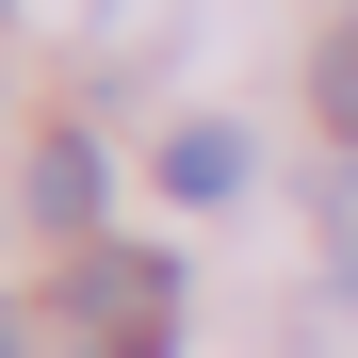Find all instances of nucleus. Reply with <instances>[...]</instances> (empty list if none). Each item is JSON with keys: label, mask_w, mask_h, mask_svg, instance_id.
<instances>
[{"label": "nucleus", "mask_w": 358, "mask_h": 358, "mask_svg": "<svg viewBox=\"0 0 358 358\" xmlns=\"http://www.w3.org/2000/svg\"><path fill=\"white\" fill-rule=\"evenodd\" d=\"M342 293H358V245H342Z\"/></svg>", "instance_id": "obj_6"}, {"label": "nucleus", "mask_w": 358, "mask_h": 358, "mask_svg": "<svg viewBox=\"0 0 358 358\" xmlns=\"http://www.w3.org/2000/svg\"><path fill=\"white\" fill-rule=\"evenodd\" d=\"M0 358H17V310H0Z\"/></svg>", "instance_id": "obj_5"}, {"label": "nucleus", "mask_w": 358, "mask_h": 358, "mask_svg": "<svg viewBox=\"0 0 358 358\" xmlns=\"http://www.w3.org/2000/svg\"><path fill=\"white\" fill-rule=\"evenodd\" d=\"M310 98H326V131H358V17L326 33V66H310Z\"/></svg>", "instance_id": "obj_4"}, {"label": "nucleus", "mask_w": 358, "mask_h": 358, "mask_svg": "<svg viewBox=\"0 0 358 358\" xmlns=\"http://www.w3.org/2000/svg\"><path fill=\"white\" fill-rule=\"evenodd\" d=\"M163 196H196V212L245 196V131H179V147H163Z\"/></svg>", "instance_id": "obj_3"}, {"label": "nucleus", "mask_w": 358, "mask_h": 358, "mask_svg": "<svg viewBox=\"0 0 358 358\" xmlns=\"http://www.w3.org/2000/svg\"><path fill=\"white\" fill-rule=\"evenodd\" d=\"M33 212H49V228H98V147H82V131L33 147Z\"/></svg>", "instance_id": "obj_2"}, {"label": "nucleus", "mask_w": 358, "mask_h": 358, "mask_svg": "<svg viewBox=\"0 0 358 358\" xmlns=\"http://www.w3.org/2000/svg\"><path fill=\"white\" fill-rule=\"evenodd\" d=\"M66 326H82L98 358H163V342H179V261H147V245H82V261H66Z\"/></svg>", "instance_id": "obj_1"}]
</instances>
